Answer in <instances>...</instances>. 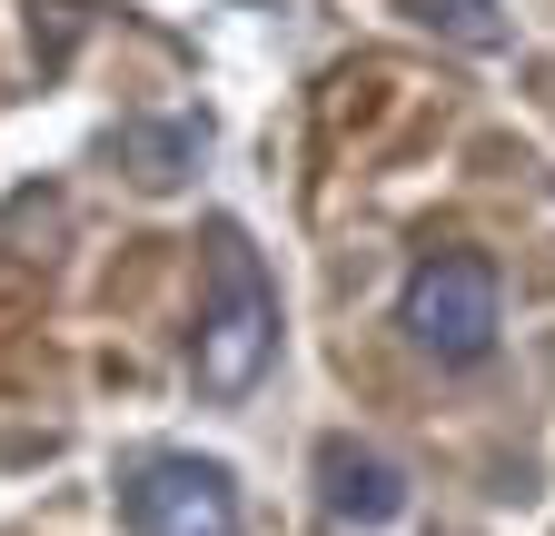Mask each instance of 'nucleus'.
Returning a JSON list of instances; mask_svg holds the SVG:
<instances>
[{"label":"nucleus","mask_w":555,"mask_h":536,"mask_svg":"<svg viewBox=\"0 0 555 536\" xmlns=\"http://www.w3.org/2000/svg\"><path fill=\"white\" fill-rule=\"evenodd\" d=\"M278 358V279L258 268L248 229L219 219L208 229V298H198V339H189V378L198 397H248Z\"/></svg>","instance_id":"f257e3e1"},{"label":"nucleus","mask_w":555,"mask_h":536,"mask_svg":"<svg viewBox=\"0 0 555 536\" xmlns=\"http://www.w3.org/2000/svg\"><path fill=\"white\" fill-rule=\"evenodd\" d=\"M397 328H406L437 368H476L486 348H496V268H486L476 248L416 258V268H406V298H397Z\"/></svg>","instance_id":"f03ea898"},{"label":"nucleus","mask_w":555,"mask_h":536,"mask_svg":"<svg viewBox=\"0 0 555 536\" xmlns=\"http://www.w3.org/2000/svg\"><path fill=\"white\" fill-rule=\"evenodd\" d=\"M119 507H129V536H238V477L219 457H139L119 477Z\"/></svg>","instance_id":"7ed1b4c3"},{"label":"nucleus","mask_w":555,"mask_h":536,"mask_svg":"<svg viewBox=\"0 0 555 536\" xmlns=\"http://www.w3.org/2000/svg\"><path fill=\"white\" fill-rule=\"evenodd\" d=\"M318 507H327L337 536H387V526H406L416 487H406L397 457H377V447H358V437H327V447H318Z\"/></svg>","instance_id":"20e7f679"},{"label":"nucleus","mask_w":555,"mask_h":536,"mask_svg":"<svg viewBox=\"0 0 555 536\" xmlns=\"http://www.w3.org/2000/svg\"><path fill=\"white\" fill-rule=\"evenodd\" d=\"M406 21H427L437 40H456V50H506L516 40V21L496 11V0H397Z\"/></svg>","instance_id":"39448f33"},{"label":"nucleus","mask_w":555,"mask_h":536,"mask_svg":"<svg viewBox=\"0 0 555 536\" xmlns=\"http://www.w3.org/2000/svg\"><path fill=\"white\" fill-rule=\"evenodd\" d=\"M198 150H208V129H198V119H169V129H129V159H139V179H150V189H179V179L198 169Z\"/></svg>","instance_id":"423d86ee"}]
</instances>
